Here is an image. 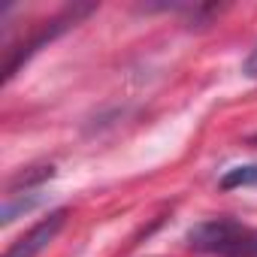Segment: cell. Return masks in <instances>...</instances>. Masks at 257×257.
Segmentation results:
<instances>
[{"label":"cell","mask_w":257,"mask_h":257,"mask_svg":"<svg viewBox=\"0 0 257 257\" xmlns=\"http://www.w3.org/2000/svg\"><path fill=\"white\" fill-rule=\"evenodd\" d=\"M188 248L215 257H257V227L236 218H209L188 230Z\"/></svg>","instance_id":"cell-1"},{"label":"cell","mask_w":257,"mask_h":257,"mask_svg":"<svg viewBox=\"0 0 257 257\" xmlns=\"http://www.w3.org/2000/svg\"><path fill=\"white\" fill-rule=\"evenodd\" d=\"M64 224H67V209H55L49 218H43L40 224H34L19 242H13L4 257H37V254H43L55 242V236L61 233Z\"/></svg>","instance_id":"cell-2"},{"label":"cell","mask_w":257,"mask_h":257,"mask_svg":"<svg viewBox=\"0 0 257 257\" xmlns=\"http://www.w3.org/2000/svg\"><path fill=\"white\" fill-rule=\"evenodd\" d=\"M221 191H236V188H254L257 185V164H245V167H233L221 176Z\"/></svg>","instance_id":"cell-3"},{"label":"cell","mask_w":257,"mask_h":257,"mask_svg":"<svg viewBox=\"0 0 257 257\" xmlns=\"http://www.w3.org/2000/svg\"><path fill=\"white\" fill-rule=\"evenodd\" d=\"M242 73L248 76V79H257V46L251 49V55L245 58V64H242Z\"/></svg>","instance_id":"cell-4"}]
</instances>
